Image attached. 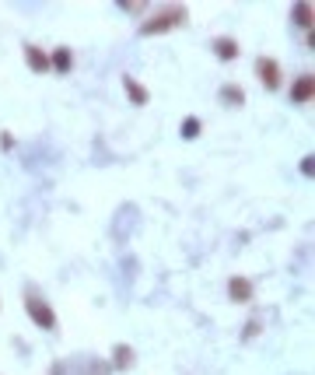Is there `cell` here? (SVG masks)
Instances as JSON below:
<instances>
[{"label":"cell","instance_id":"1","mask_svg":"<svg viewBox=\"0 0 315 375\" xmlns=\"http://www.w3.org/2000/svg\"><path fill=\"white\" fill-rule=\"evenodd\" d=\"M175 25H186V8H168L162 14L147 18L140 25V36H162V32H168V28H175Z\"/></svg>","mask_w":315,"mask_h":375},{"label":"cell","instance_id":"2","mask_svg":"<svg viewBox=\"0 0 315 375\" xmlns=\"http://www.w3.org/2000/svg\"><path fill=\"white\" fill-rule=\"evenodd\" d=\"M25 312H28V319L36 323L39 330H56V312H53L49 302H42L39 295H28V298H25Z\"/></svg>","mask_w":315,"mask_h":375},{"label":"cell","instance_id":"3","mask_svg":"<svg viewBox=\"0 0 315 375\" xmlns=\"http://www.w3.org/2000/svg\"><path fill=\"white\" fill-rule=\"evenodd\" d=\"M256 77L263 81V88H266V91H277L284 74H280V64H277L273 56H260V60H256Z\"/></svg>","mask_w":315,"mask_h":375},{"label":"cell","instance_id":"4","mask_svg":"<svg viewBox=\"0 0 315 375\" xmlns=\"http://www.w3.org/2000/svg\"><path fill=\"white\" fill-rule=\"evenodd\" d=\"M21 49H25L28 71H36V74H46V71H49V53H46V49H39L36 43H25Z\"/></svg>","mask_w":315,"mask_h":375},{"label":"cell","instance_id":"5","mask_svg":"<svg viewBox=\"0 0 315 375\" xmlns=\"http://www.w3.org/2000/svg\"><path fill=\"white\" fill-rule=\"evenodd\" d=\"M312 95H315V77H312V74L294 77V84H291V102H294V106H305V102H312Z\"/></svg>","mask_w":315,"mask_h":375},{"label":"cell","instance_id":"6","mask_svg":"<svg viewBox=\"0 0 315 375\" xmlns=\"http://www.w3.org/2000/svg\"><path fill=\"white\" fill-rule=\"evenodd\" d=\"M210 49H214V56L217 60H225V64H231V60H238V39H231V36H217L214 43H210Z\"/></svg>","mask_w":315,"mask_h":375},{"label":"cell","instance_id":"7","mask_svg":"<svg viewBox=\"0 0 315 375\" xmlns=\"http://www.w3.org/2000/svg\"><path fill=\"white\" fill-rule=\"evenodd\" d=\"M228 295H231V302H252V295H256V285H252L249 277H231V280H228Z\"/></svg>","mask_w":315,"mask_h":375},{"label":"cell","instance_id":"8","mask_svg":"<svg viewBox=\"0 0 315 375\" xmlns=\"http://www.w3.org/2000/svg\"><path fill=\"white\" fill-rule=\"evenodd\" d=\"M217 99H220V106H228V109H242L245 106V91L238 84H220Z\"/></svg>","mask_w":315,"mask_h":375},{"label":"cell","instance_id":"9","mask_svg":"<svg viewBox=\"0 0 315 375\" xmlns=\"http://www.w3.org/2000/svg\"><path fill=\"white\" fill-rule=\"evenodd\" d=\"M123 91H126V95H130V102L134 106H147V88L137 81V77H130V74H123Z\"/></svg>","mask_w":315,"mask_h":375},{"label":"cell","instance_id":"10","mask_svg":"<svg viewBox=\"0 0 315 375\" xmlns=\"http://www.w3.org/2000/svg\"><path fill=\"white\" fill-rule=\"evenodd\" d=\"M71 67H74V53H71L67 46H60V49H53V53H49V71L67 74Z\"/></svg>","mask_w":315,"mask_h":375},{"label":"cell","instance_id":"11","mask_svg":"<svg viewBox=\"0 0 315 375\" xmlns=\"http://www.w3.org/2000/svg\"><path fill=\"white\" fill-rule=\"evenodd\" d=\"M130 365H134V348L116 343V348H112V368H130Z\"/></svg>","mask_w":315,"mask_h":375},{"label":"cell","instance_id":"12","mask_svg":"<svg viewBox=\"0 0 315 375\" xmlns=\"http://www.w3.org/2000/svg\"><path fill=\"white\" fill-rule=\"evenodd\" d=\"M291 21L298 28H312V4H294L291 8Z\"/></svg>","mask_w":315,"mask_h":375},{"label":"cell","instance_id":"13","mask_svg":"<svg viewBox=\"0 0 315 375\" xmlns=\"http://www.w3.org/2000/svg\"><path fill=\"white\" fill-rule=\"evenodd\" d=\"M197 137H200V119L197 116L182 119V141H197Z\"/></svg>","mask_w":315,"mask_h":375},{"label":"cell","instance_id":"14","mask_svg":"<svg viewBox=\"0 0 315 375\" xmlns=\"http://www.w3.org/2000/svg\"><path fill=\"white\" fill-rule=\"evenodd\" d=\"M312 172H315V158L305 154V158H301V176H312Z\"/></svg>","mask_w":315,"mask_h":375},{"label":"cell","instance_id":"15","mask_svg":"<svg viewBox=\"0 0 315 375\" xmlns=\"http://www.w3.org/2000/svg\"><path fill=\"white\" fill-rule=\"evenodd\" d=\"M14 147V137L11 134H0V151H11Z\"/></svg>","mask_w":315,"mask_h":375},{"label":"cell","instance_id":"16","mask_svg":"<svg viewBox=\"0 0 315 375\" xmlns=\"http://www.w3.org/2000/svg\"><path fill=\"white\" fill-rule=\"evenodd\" d=\"M256 330H260V319H249V326H245V340H249L252 333H256Z\"/></svg>","mask_w":315,"mask_h":375}]
</instances>
